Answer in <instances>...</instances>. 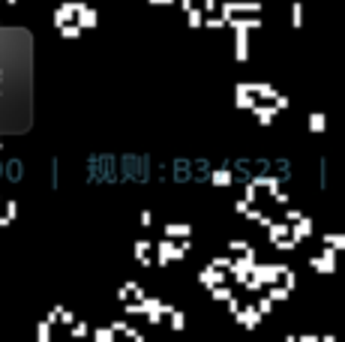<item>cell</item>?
<instances>
[{
  "mask_svg": "<svg viewBox=\"0 0 345 342\" xmlns=\"http://www.w3.org/2000/svg\"><path fill=\"white\" fill-rule=\"evenodd\" d=\"M309 267L318 270V273H336V252L324 249L321 255H312V258H309Z\"/></svg>",
  "mask_w": 345,
  "mask_h": 342,
  "instance_id": "6da1fadb",
  "label": "cell"
},
{
  "mask_svg": "<svg viewBox=\"0 0 345 342\" xmlns=\"http://www.w3.org/2000/svg\"><path fill=\"white\" fill-rule=\"evenodd\" d=\"M324 246L330 252H342L345 249V234H324Z\"/></svg>",
  "mask_w": 345,
  "mask_h": 342,
  "instance_id": "7a4b0ae2",
  "label": "cell"
},
{
  "mask_svg": "<svg viewBox=\"0 0 345 342\" xmlns=\"http://www.w3.org/2000/svg\"><path fill=\"white\" fill-rule=\"evenodd\" d=\"M165 234H168V237H186V234H189V225H180V222L165 225Z\"/></svg>",
  "mask_w": 345,
  "mask_h": 342,
  "instance_id": "3957f363",
  "label": "cell"
},
{
  "mask_svg": "<svg viewBox=\"0 0 345 342\" xmlns=\"http://www.w3.org/2000/svg\"><path fill=\"white\" fill-rule=\"evenodd\" d=\"M309 129H312V132H324V129H327L324 114H312V117H309Z\"/></svg>",
  "mask_w": 345,
  "mask_h": 342,
  "instance_id": "277c9868",
  "label": "cell"
},
{
  "mask_svg": "<svg viewBox=\"0 0 345 342\" xmlns=\"http://www.w3.org/2000/svg\"><path fill=\"white\" fill-rule=\"evenodd\" d=\"M297 342H321V336H312V333H306V336H300Z\"/></svg>",
  "mask_w": 345,
  "mask_h": 342,
  "instance_id": "5b68a950",
  "label": "cell"
},
{
  "mask_svg": "<svg viewBox=\"0 0 345 342\" xmlns=\"http://www.w3.org/2000/svg\"><path fill=\"white\" fill-rule=\"evenodd\" d=\"M321 342H336V336H330V333H327V336H321Z\"/></svg>",
  "mask_w": 345,
  "mask_h": 342,
  "instance_id": "8992f818",
  "label": "cell"
}]
</instances>
